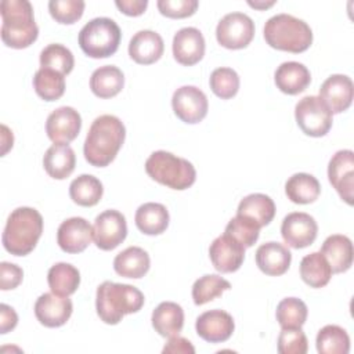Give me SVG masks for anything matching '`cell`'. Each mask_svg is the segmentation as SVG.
Returning a JSON list of instances; mask_svg holds the SVG:
<instances>
[{
  "label": "cell",
  "mask_w": 354,
  "mask_h": 354,
  "mask_svg": "<svg viewBox=\"0 0 354 354\" xmlns=\"http://www.w3.org/2000/svg\"><path fill=\"white\" fill-rule=\"evenodd\" d=\"M126 137L123 122L115 115L94 119L84 140V159L95 167L108 166L118 155Z\"/></svg>",
  "instance_id": "cell-1"
},
{
  "label": "cell",
  "mask_w": 354,
  "mask_h": 354,
  "mask_svg": "<svg viewBox=\"0 0 354 354\" xmlns=\"http://www.w3.org/2000/svg\"><path fill=\"white\" fill-rule=\"evenodd\" d=\"M144 300L142 292L133 285L104 281L97 288L95 310L102 322L116 325L126 314L140 311Z\"/></svg>",
  "instance_id": "cell-2"
},
{
  "label": "cell",
  "mask_w": 354,
  "mask_h": 354,
  "mask_svg": "<svg viewBox=\"0 0 354 354\" xmlns=\"http://www.w3.org/2000/svg\"><path fill=\"white\" fill-rule=\"evenodd\" d=\"M43 232L41 214L28 206L17 207L7 218L1 242L4 249L14 256L29 254Z\"/></svg>",
  "instance_id": "cell-3"
},
{
  "label": "cell",
  "mask_w": 354,
  "mask_h": 354,
  "mask_svg": "<svg viewBox=\"0 0 354 354\" xmlns=\"http://www.w3.org/2000/svg\"><path fill=\"white\" fill-rule=\"evenodd\" d=\"M1 14V40L11 48H26L39 36L35 22L33 7L28 0H3Z\"/></svg>",
  "instance_id": "cell-4"
},
{
  "label": "cell",
  "mask_w": 354,
  "mask_h": 354,
  "mask_svg": "<svg viewBox=\"0 0 354 354\" xmlns=\"http://www.w3.org/2000/svg\"><path fill=\"white\" fill-rule=\"evenodd\" d=\"M263 33L270 47L295 54L306 51L313 43V30L307 22L285 12L271 17Z\"/></svg>",
  "instance_id": "cell-5"
},
{
  "label": "cell",
  "mask_w": 354,
  "mask_h": 354,
  "mask_svg": "<svg viewBox=\"0 0 354 354\" xmlns=\"http://www.w3.org/2000/svg\"><path fill=\"white\" fill-rule=\"evenodd\" d=\"M145 171L156 183L177 191L189 188L196 180L194 165L167 151L152 152L145 160Z\"/></svg>",
  "instance_id": "cell-6"
},
{
  "label": "cell",
  "mask_w": 354,
  "mask_h": 354,
  "mask_svg": "<svg viewBox=\"0 0 354 354\" xmlns=\"http://www.w3.org/2000/svg\"><path fill=\"white\" fill-rule=\"evenodd\" d=\"M120 39L122 32L119 25L108 17H98L88 21L77 36L82 51L91 58L113 55L119 48Z\"/></svg>",
  "instance_id": "cell-7"
},
{
  "label": "cell",
  "mask_w": 354,
  "mask_h": 354,
  "mask_svg": "<svg viewBox=\"0 0 354 354\" xmlns=\"http://www.w3.org/2000/svg\"><path fill=\"white\" fill-rule=\"evenodd\" d=\"M295 118L300 130L310 137H322L332 127V112L317 95H306L295 106Z\"/></svg>",
  "instance_id": "cell-8"
},
{
  "label": "cell",
  "mask_w": 354,
  "mask_h": 354,
  "mask_svg": "<svg viewBox=\"0 0 354 354\" xmlns=\"http://www.w3.org/2000/svg\"><path fill=\"white\" fill-rule=\"evenodd\" d=\"M254 36V22L243 12L225 14L217 24L216 37L218 44L230 50L245 48Z\"/></svg>",
  "instance_id": "cell-9"
},
{
  "label": "cell",
  "mask_w": 354,
  "mask_h": 354,
  "mask_svg": "<svg viewBox=\"0 0 354 354\" xmlns=\"http://www.w3.org/2000/svg\"><path fill=\"white\" fill-rule=\"evenodd\" d=\"M127 236L126 217L115 210L108 209L100 213L93 225V239L98 249L113 250Z\"/></svg>",
  "instance_id": "cell-10"
},
{
  "label": "cell",
  "mask_w": 354,
  "mask_h": 354,
  "mask_svg": "<svg viewBox=\"0 0 354 354\" xmlns=\"http://www.w3.org/2000/svg\"><path fill=\"white\" fill-rule=\"evenodd\" d=\"M171 106L176 116L189 124L199 123L207 115V97L195 86H181L171 97Z\"/></svg>",
  "instance_id": "cell-11"
},
{
  "label": "cell",
  "mask_w": 354,
  "mask_h": 354,
  "mask_svg": "<svg viewBox=\"0 0 354 354\" xmlns=\"http://www.w3.org/2000/svg\"><path fill=\"white\" fill-rule=\"evenodd\" d=\"M328 178L340 198L353 205L354 199V152L351 149L337 151L329 160Z\"/></svg>",
  "instance_id": "cell-12"
},
{
  "label": "cell",
  "mask_w": 354,
  "mask_h": 354,
  "mask_svg": "<svg viewBox=\"0 0 354 354\" xmlns=\"http://www.w3.org/2000/svg\"><path fill=\"white\" fill-rule=\"evenodd\" d=\"M318 234V224L313 216L304 212H293L283 217L281 224V235L293 249L310 246Z\"/></svg>",
  "instance_id": "cell-13"
},
{
  "label": "cell",
  "mask_w": 354,
  "mask_h": 354,
  "mask_svg": "<svg viewBox=\"0 0 354 354\" xmlns=\"http://www.w3.org/2000/svg\"><path fill=\"white\" fill-rule=\"evenodd\" d=\"M245 246L228 234L217 236L209 248L213 267L218 272H234L241 268L245 259Z\"/></svg>",
  "instance_id": "cell-14"
},
{
  "label": "cell",
  "mask_w": 354,
  "mask_h": 354,
  "mask_svg": "<svg viewBox=\"0 0 354 354\" xmlns=\"http://www.w3.org/2000/svg\"><path fill=\"white\" fill-rule=\"evenodd\" d=\"M82 129L80 113L72 106H59L54 109L46 122L47 137L55 142L68 144L73 141Z\"/></svg>",
  "instance_id": "cell-15"
},
{
  "label": "cell",
  "mask_w": 354,
  "mask_h": 354,
  "mask_svg": "<svg viewBox=\"0 0 354 354\" xmlns=\"http://www.w3.org/2000/svg\"><path fill=\"white\" fill-rule=\"evenodd\" d=\"M73 311L71 299L55 293H43L35 303L37 321L47 328H58L68 322Z\"/></svg>",
  "instance_id": "cell-16"
},
{
  "label": "cell",
  "mask_w": 354,
  "mask_h": 354,
  "mask_svg": "<svg viewBox=\"0 0 354 354\" xmlns=\"http://www.w3.org/2000/svg\"><path fill=\"white\" fill-rule=\"evenodd\" d=\"M199 337L209 343H223L228 340L235 329L234 318L224 310H209L202 313L195 322Z\"/></svg>",
  "instance_id": "cell-17"
},
{
  "label": "cell",
  "mask_w": 354,
  "mask_h": 354,
  "mask_svg": "<svg viewBox=\"0 0 354 354\" xmlns=\"http://www.w3.org/2000/svg\"><path fill=\"white\" fill-rule=\"evenodd\" d=\"M93 239V227L83 217H71L64 220L57 231L59 248L71 254L83 252Z\"/></svg>",
  "instance_id": "cell-18"
},
{
  "label": "cell",
  "mask_w": 354,
  "mask_h": 354,
  "mask_svg": "<svg viewBox=\"0 0 354 354\" xmlns=\"http://www.w3.org/2000/svg\"><path fill=\"white\" fill-rule=\"evenodd\" d=\"M174 59L185 66L198 64L205 55V37L202 32L194 26L181 28L173 37Z\"/></svg>",
  "instance_id": "cell-19"
},
{
  "label": "cell",
  "mask_w": 354,
  "mask_h": 354,
  "mask_svg": "<svg viewBox=\"0 0 354 354\" xmlns=\"http://www.w3.org/2000/svg\"><path fill=\"white\" fill-rule=\"evenodd\" d=\"M353 80L347 75H330L319 88V98L328 105L332 113L346 111L353 102Z\"/></svg>",
  "instance_id": "cell-20"
},
{
  "label": "cell",
  "mask_w": 354,
  "mask_h": 354,
  "mask_svg": "<svg viewBox=\"0 0 354 354\" xmlns=\"http://www.w3.org/2000/svg\"><path fill=\"white\" fill-rule=\"evenodd\" d=\"M165 50V43L158 32L144 29L138 30L129 43L130 58L141 65H149L156 62Z\"/></svg>",
  "instance_id": "cell-21"
},
{
  "label": "cell",
  "mask_w": 354,
  "mask_h": 354,
  "mask_svg": "<svg viewBox=\"0 0 354 354\" xmlns=\"http://www.w3.org/2000/svg\"><path fill=\"white\" fill-rule=\"evenodd\" d=\"M292 261L290 250L279 242H266L256 250V264L267 275L278 277L289 270Z\"/></svg>",
  "instance_id": "cell-22"
},
{
  "label": "cell",
  "mask_w": 354,
  "mask_h": 354,
  "mask_svg": "<svg viewBox=\"0 0 354 354\" xmlns=\"http://www.w3.org/2000/svg\"><path fill=\"white\" fill-rule=\"evenodd\" d=\"M274 82H275V86L282 93L289 95H296L308 87L311 82V73L304 64L296 62V61H288V62H282L277 68L274 73Z\"/></svg>",
  "instance_id": "cell-23"
},
{
  "label": "cell",
  "mask_w": 354,
  "mask_h": 354,
  "mask_svg": "<svg viewBox=\"0 0 354 354\" xmlns=\"http://www.w3.org/2000/svg\"><path fill=\"white\" fill-rule=\"evenodd\" d=\"M330 266L332 272H346L353 264L351 239L342 234L328 236L319 250Z\"/></svg>",
  "instance_id": "cell-24"
},
{
  "label": "cell",
  "mask_w": 354,
  "mask_h": 354,
  "mask_svg": "<svg viewBox=\"0 0 354 354\" xmlns=\"http://www.w3.org/2000/svg\"><path fill=\"white\" fill-rule=\"evenodd\" d=\"M76 156L69 144L55 142L43 156V166L47 174L55 180L68 178L75 170Z\"/></svg>",
  "instance_id": "cell-25"
},
{
  "label": "cell",
  "mask_w": 354,
  "mask_h": 354,
  "mask_svg": "<svg viewBox=\"0 0 354 354\" xmlns=\"http://www.w3.org/2000/svg\"><path fill=\"white\" fill-rule=\"evenodd\" d=\"M151 266L149 254L140 246H129L113 259V270L124 278H142Z\"/></svg>",
  "instance_id": "cell-26"
},
{
  "label": "cell",
  "mask_w": 354,
  "mask_h": 354,
  "mask_svg": "<svg viewBox=\"0 0 354 354\" xmlns=\"http://www.w3.org/2000/svg\"><path fill=\"white\" fill-rule=\"evenodd\" d=\"M152 326L163 337H171L181 332L184 326L183 307L174 301H162L152 311Z\"/></svg>",
  "instance_id": "cell-27"
},
{
  "label": "cell",
  "mask_w": 354,
  "mask_h": 354,
  "mask_svg": "<svg viewBox=\"0 0 354 354\" xmlns=\"http://www.w3.org/2000/svg\"><path fill=\"white\" fill-rule=\"evenodd\" d=\"M236 214L254 221L261 228L272 221L275 216V203L266 194H250L241 199Z\"/></svg>",
  "instance_id": "cell-28"
},
{
  "label": "cell",
  "mask_w": 354,
  "mask_h": 354,
  "mask_svg": "<svg viewBox=\"0 0 354 354\" xmlns=\"http://www.w3.org/2000/svg\"><path fill=\"white\" fill-rule=\"evenodd\" d=\"M169 212L165 205L156 202H147L141 205L134 216L137 228L145 235H159L166 231L169 225Z\"/></svg>",
  "instance_id": "cell-29"
},
{
  "label": "cell",
  "mask_w": 354,
  "mask_h": 354,
  "mask_svg": "<svg viewBox=\"0 0 354 354\" xmlns=\"http://www.w3.org/2000/svg\"><path fill=\"white\" fill-rule=\"evenodd\" d=\"M124 86V75L115 65L97 68L90 77V88L100 98H112L118 95Z\"/></svg>",
  "instance_id": "cell-30"
},
{
  "label": "cell",
  "mask_w": 354,
  "mask_h": 354,
  "mask_svg": "<svg viewBox=\"0 0 354 354\" xmlns=\"http://www.w3.org/2000/svg\"><path fill=\"white\" fill-rule=\"evenodd\" d=\"M285 194L293 203H313L321 194V184L313 174L296 173L288 178L285 184Z\"/></svg>",
  "instance_id": "cell-31"
},
{
  "label": "cell",
  "mask_w": 354,
  "mask_h": 354,
  "mask_svg": "<svg viewBox=\"0 0 354 354\" xmlns=\"http://www.w3.org/2000/svg\"><path fill=\"white\" fill-rule=\"evenodd\" d=\"M47 282L53 293L68 297L77 290L80 285V272L69 263H57L48 270Z\"/></svg>",
  "instance_id": "cell-32"
},
{
  "label": "cell",
  "mask_w": 354,
  "mask_h": 354,
  "mask_svg": "<svg viewBox=\"0 0 354 354\" xmlns=\"http://www.w3.org/2000/svg\"><path fill=\"white\" fill-rule=\"evenodd\" d=\"M104 194L102 183L91 174H80L69 185L71 199L84 207L95 206Z\"/></svg>",
  "instance_id": "cell-33"
},
{
  "label": "cell",
  "mask_w": 354,
  "mask_h": 354,
  "mask_svg": "<svg viewBox=\"0 0 354 354\" xmlns=\"http://www.w3.org/2000/svg\"><path fill=\"white\" fill-rule=\"evenodd\" d=\"M300 277L311 288H324L332 277V270L321 252H313L300 261Z\"/></svg>",
  "instance_id": "cell-34"
},
{
  "label": "cell",
  "mask_w": 354,
  "mask_h": 354,
  "mask_svg": "<svg viewBox=\"0 0 354 354\" xmlns=\"http://www.w3.org/2000/svg\"><path fill=\"white\" fill-rule=\"evenodd\" d=\"M33 88L41 100L55 101L65 93V77L57 71L40 68L33 76Z\"/></svg>",
  "instance_id": "cell-35"
},
{
  "label": "cell",
  "mask_w": 354,
  "mask_h": 354,
  "mask_svg": "<svg viewBox=\"0 0 354 354\" xmlns=\"http://www.w3.org/2000/svg\"><path fill=\"white\" fill-rule=\"evenodd\" d=\"M315 344L319 354H347L350 351V337L346 329L339 325H325L321 328Z\"/></svg>",
  "instance_id": "cell-36"
},
{
  "label": "cell",
  "mask_w": 354,
  "mask_h": 354,
  "mask_svg": "<svg viewBox=\"0 0 354 354\" xmlns=\"http://www.w3.org/2000/svg\"><path fill=\"white\" fill-rule=\"evenodd\" d=\"M231 283L217 274H207L196 279L192 285V299L196 306H203L216 297L221 296L223 292L230 290Z\"/></svg>",
  "instance_id": "cell-37"
},
{
  "label": "cell",
  "mask_w": 354,
  "mask_h": 354,
  "mask_svg": "<svg viewBox=\"0 0 354 354\" xmlns=\"http://www.w3.org/2000/svg\"><path fill=\"white\" fill-rule=\"evenodd\" d=\"M39 61L41 68L57 71L64 76L71 73L75 66V58L72 51L59 43H51L46 46L40 51Z\"/></svg>",
  "instance_id": "cell-38"
},
{
  "label": "cell",
  "mask_w": 354,
  "mask_h": 354,
  "mask_svg": "<svg viewBox=\"0 0 354 354\" xmlns=\"http://www.w3.org/2000/svg\"><path fill=\"white\" fill-rule=\"evenodd\" d=\"M307 306L297 297H285L277 306V321L281 328H301L307 319Z\"/></svg>",
  "instance_id": "cell-39"
},
{
  "label": "cell",
  "mask_w": 354,
  "mask_h": 354,
  "mask_svg": "<svg viewBox=\"0 0 354 354\" xmlns=\"http://www.w3.org/2000/svg\"><path fill=\"white\" fill-rule=\"evenodd\" d=\"M212 91L221 100L232 98L239 90V76L232 68L221 66L212 72L209 77Z\"/></svg>",
  "instance_id": "cell-40"
},
{
  "label": "cell",
  "mask_w": 354,
  "mask_h": 354,
  "mask_svg": "<svg viewBox=\"0 0 354 354\" xmlns=\"http://www.w3.org/2000/svg\"><path fill=\"white\" fill-rule=\"evenodd\" d=\"M224 232L235 238L245 248H252L259 239L260 227L254 221L236 214L228 221Z\"/></svg>",
  "instance_id": "cell-41"
},
{
  "label": "cell",
  "mask_w": 354,
  "mask_h": 354,
  "mask_svg": "<svg viewBox=\"0 0 354 354\" xmlns=\"http://www.w3.org/2000/svg\"><path fill=\"white\" fill-rule=\"evenodd\" d=\"M84 6L83 0H50L48 11L57 22L71 25L82 18Z\"/></svg>",
  "instance_id": "cell-42"
},
{
  "label": "cell",
  "mask_w": 354,
  "mask_h": 354,
  "mask_svg": "<svg viewBox=\"0 0 354 354\" xmlns=\"http://www.w3.org/2000/svg\"><path fill=\"white\" fill-rule=\"evenodd\" d=\"M308 340L301 328H282L278 336L279 354H306Z\"/></svg>",
  "instance_id": "cell-43"
},
{
  "label": "cell",
  "mask_w": 354,
  "mask_h": 354,
  "mask_svg": "<svg viewBox=\"0 0 354 354\" xmlns=\"http://www.w3.org/2000/svg\"><path fill=\"white\" fill-rule=\"evenodd\" d=\"M198 0H158L156 6L162 15L167 18H187L195 14Z\"/></svg>",
  "instance_id": "cell-44"
},
{
  "label": "cell",
  "mask_w": 354,
  "mask_h": 354,
  "mask_svg": "<svg viewBox=\"0 0 354 354\" xmlns=\"http://www.w3.org/2000/svg\"><path fill=\"white\" fill-rule=\"evenodd\" d=\"M24 278V271L19 266L8 261L0 263V289L10 290L15 289Z\"/></svg>",
  "instance_id": "cell-45"
},
{
  "label": "cell",
  "mask_w": 354,
  "mask_h": 354,
  "mask_svg": "<svg viewBox=\"0 0 354 354\" xmlns=\"http://www.w3.org/2000/svg\"><path fill=\"white\" fill-rule=\"evenodd\" d=\"M165 354L166 353H171V354H176V353H183V354H194L195 353V348L194 346L191 344L189 340H187L185 337H181L178 335L176 336H171L169 337L167 343L165 344L163 350H162Z\"/></svg>",
  "instance_id": "cell-46"
},
{
  "label": "cell",
  "mask_w": 354,
  "mask_h": 354,
  "mask_svg": "<svg viewBox=\"0 0 354 354\" xmlns=\"http://www.w3.org/2000/svg\"><path fill=\"white\" fill-rule=\"evenodd\" d=\"M115 6L126 15L138 17L145 11L148 1L147 0H116Z\"/></svg>",
  "instance_id": "cell-47"
},
{
  "label": "cell",
  "mask_w": 354,
  "mask_h": 354,
  "mask_svg": "<svg viewBox=\"0 0 354 354\" xmlns=\"http://www.w3.org/2000/svg\"><path fill=\"white\" fill-rule=\"evenodd\" d=\"M18 324V315L12 307L0 304V332L4 335L12 330Z\"/></svg>",
  "instance_id": "cell-48"
},
{
  "label": "cell",
  "mask_w": 354,
  "mask_h": 354,
  "mask_svg": "<svg viewBox=\"0 0 354 354\" xmlns=\"http://www.w3.org/2000/svg\"><path fill=\"white\" fill-rule=\"evenodd\" d=\"M275 1L272 0V1H248V4L250 6V7H254V8H259V10H264V8H267V7H271L272 4H274Z\"/></svg>",
  "instance_id": "cell-49"
}]
</instances>
